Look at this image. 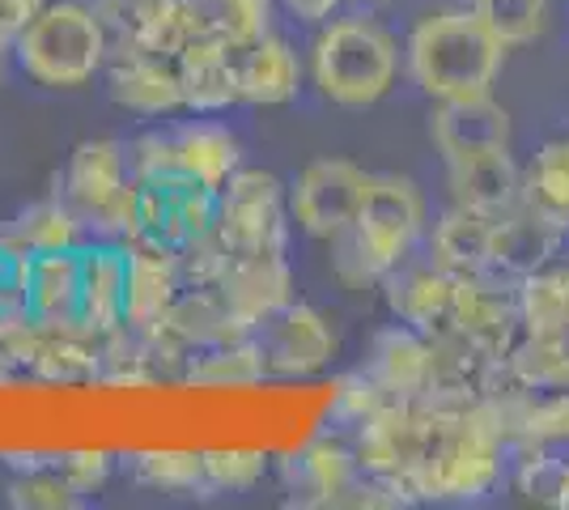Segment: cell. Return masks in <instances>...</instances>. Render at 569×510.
Returning a JSON list of instances; mask_svg holds the SVG:
<instances>
[{"label": "cell", "instance_id": "obj_13", "mask_svg": "<svg viewBox=\"0 0 569 510\" xmlns=\"http://www.w3.org/2000/svg\"><path fill=\"white\" fill-rule=\"evenodd\" d=\"M387 400H426L433 383V344L429 332L408 323H387L366 340V353L357 366Z\"/></svg>", "mask_w": 569, "mask_h": 510}, {"label": "cell", "instance_id": "obj_1", "mask_svg": "<svg viewBox=\"0 0 569 510\" xmlns=\"http://www.w3.org/2000/svg\"><path fill=\"white\" fill-rule=\"evenodd\" d=\"M506 43L472 9H442L412 26L403 43V64L412 86L426 98H472L493 94L501 69H506Z\"/></svg>", "mask_w": 569, "mask_h": 510}, {"label": "cell", "instance_id": "obj_24", "mask_svg": "<svg viewBox=\"0 0 569 510\" xmlns=\"http://www.w3.org/2000/svg\"><path fill=\"white\" fill-rule=\"evenodd\" d=\"M123 293H128V243L90 239L81 247V328L98 337L123 328Z\"/></svg>", "mask_w": 569, "mask_h": 510}, {"label": "cell", "instance_id": "obj_15", "mask_svg": "<svg viewBox=\"0 0 569 510\" xmlns=\"http://www.w3.org/2000/svg\"><path fill=\"white\" fill-rule=\"evenodd\" d=\"M510 111L493 94L442 98L429 111V141L442 153V167L489 149H510Z\"/></svg>", "mask_w": 569, "mask_h": 510}, {"label": "cell", "instance_id": "obj_42", "mask_svg": "<svg viewBox=\"0 0 569 510\" xmlns=\"http://www.w3.org/2000/svg\"><path fill=\"white\" fill-rule=\"evenodd\" d=\"M56 468L64 472V481H69L81 498H94V493H102L107 481H111L116 460H111V451H102V447H77V451H60V456H56Z\"/></svg>", "mask_w": 569, "mask_h": 510}, {"label": "cell", "instance_id": "obj_17", "mask_svg": "<svg viewBox=\"0 0 569 510\" xmlns=\"http://www.w3.org/2000/svg\"><path fill=\"white\" fill-rule=\"evenodd\" d=\"M569 243V221L552 218L545 209L519 200L510 213L493 221V272L501 277H527L557 264Z\"/></svg>", "mask_w": 569, "mask_h": 510}, {"label": "cell", "instance_id": "obj_2", "mask_svg": "<svg viewBox=\"0 0 569 510\" xmlns=\"http://www.w3.org/2000/svg\"><path fill=\"white\" fill-rule=\"evenodd\" d=\"M433 409V404H429ZM438 430L426 463L412 477V502H485L510 472V447L480 417V409H433Z\"/></svg>", "mask_w": 569, "mask_h": 510}, {"label": "cell", "instance_id": "obj_26", "mask_svg": "<svg viewBox=\"0 0 569 510\" xmlns=\"http://www.w3.org/2000/svg\"><path fill=\"white\" fill-rule=\"evenodd\" d=\"M493 221L476 209L451 204L442 218L426 230V256L442 264L451 277H476L493 268Z\"/></svg>", "mask_w": 569, "mask_h": 510}, {"label": "cell", "instance_id": "obj_19", "mask_svg": "<svg viewBox=\"0 0 569 510\" xmlns=\"http://www.w3.org/2000/svg\"><path fill=\"white\" fill-rule=\"evenodd\" d=\"M183 290L179 272V251L158 243L132 239L128 243V293H123V328L132 332H158L167 323L174 298Z\"/></svg>", "mask_w": 569, "mask_h": 510}, {"label": "cell", "instance_id": "obj_5", "mask_svg": "<svg viewBox=\"0 0 569 510\" xmlns=\"http://www.w3.org/2000/svg\"><path fill=\"white\" fill-rule=\"evenodd\" d=\"M289 183L272 170L242 167L217 192V239L230 247V256L242 251H289Z\"/></svg>", "mask_w": 569, "mask_h": 510}, {"label": "cell", "instance_id": "obj_10", "mask_svg": "<svg viewBox=\"0 0 569 510\" xmlns=\"http://www.w3.org/2000/svg\"><path fill=\"white\" fill-rule=\"evenodd\" d=\"M260 344L263 370L277 379H310L323 374L340 353V337H336L332 319L319 307H310L302 298L284 302L277 316H268L251 332Z\"/></svg>", "mask_w": 569, "mask_h": 510}, {"label": "cell", "instance_id": "obj_49", "mask_svg": "<svg viewBox=\"0 0 569 510\" xmlns=\"http://www.w3.org/2000/svg\"><path fill=\"white\" fill-rule=\"evenodd\" d=\"M557 510H569V477H566V489H561V507Z\"/></svg>", "mask_w": 569, "mask_h": 510}, {"label": "cell", "instance_id": "obj_22", "mask_svg": "<svg viewBox=\"0 0 569 510\" xmlns=\"http://www.w3.org/2000/svg\"><path fill=\"white\" fill-rule=\"evenodd\" d=\"M447 188H451V204L476 209L485 218H501L522 200V167L510 149L472 153V158L447 162Z\"/></svg>", "mask_w": 569, "mask_h": 510}, {"label": "cell", "instance_id": "obj_35", "mask_svg": "<svg viewBox=\"0 0 569 510\" xmlns=\"http://www.w3.org/2000/svg\"><path fill=\"white\" fill-rule=\"evenodd\" d=\"M522 200L569 221V137L545 141L522 170Z\"/></svg>", "mask_w": 569, "mask_h": 510}, {"label": "cell", "instance_id": "obj_16", "mask_svg": "<svg viewBox=\"0 0 569 510\" xmlns=\"http://www.w3.org/2000/svg\"><path fill=\"white\" fill-rule=\"evenodd\" d=\"M107 94L132 116H174L183 111L179 60L158 51H111L107 60Z\"/></svg>", "mask_w": 569, "mask_h": 510}, {"label": "cell", "instance_id": "obj_44", "mask_svg": "<svg viewBox=\"0 0 569 510\" xmlns=\"http://www.w3.org/2000/svg\"><path fill=\"white\" fill-rule=\"evenodd\" d=\"M26 277H30V256H22L9 239H0V316L26 311Z\"/></svg>", "mask_w": 569, "mask_h": 510}, {"label": "cell", "instance_id": "obj_48", "mask_svg": "<svg viewBox=\"0 0 569 510\" xmlns=\"http://www.w3.org/2000/svg\"><path fill=\"white\" fill-rule=\"evenodd\" d=\"M9 51H13V43H4V39H0V69H4V56H9Z\"/></svg>", "mask_w": 569, "mask_h": 510}, {"label": "cell", "instance_id": "obj_31", "mask_svg": "<svg viewBox=\"0 0 569 510\" xmlns=\"http://www.w3.org/2000/svg\"><path fill=\"white\" fill-rule=\"evenodd\" d=\"M183 379H188L191 388L226 391V388H256V383L268 379V370H263L256 337H242L191 353L188 366H183Z\"/></svg>", "mask_w": 569, "mask_h": 510}, {"label": "cell", "instance_id": "obj_18", "mask_svg": "<svg viewBox=\"0 0 569 510\" xmlns=\"http://www.w3.org/2000/svg\"><path fill=\"white\" fill-rule=\"evenodd\" d=\"M382 307L391 319H400L408 328L438 332L442 323H451L455 307V277L442 264H433L429 256H408L379 281Z\"/></svg>", "mask_w": 569, "mask_h": 510}, {"label": "cell", "instance_id": "obj_41", "mask_svg": "<svg viewBox=\"0 0 569 510\" xmlns=\"http://www.w3.org/2000/svg\"><path fill=\"white\" fill-rule=\"evenodd\" d=\"M382 404H391L387 396H382L361 370H353V374H340L332 388V417L345 426V430H357L361 421L370 413H379Z\"/></svg>", "mask_w": 569, "mask_h": 510}, {"label": "cell", "instance_id": "obj_23", "mask_svg": "<svg viewBox=\"0 0 569 510\" xmlns=\"http://www.w3.org/2000/svg\"><path fill=\"white\" fill-rule=\"evenodd\" d=\"M128 179H132V170H128V146L116 141V137H98V141H81V146L72 149L56 196L86 226V218L94 213L98 204H107Z\"/></svg>", "mask_w": 569, "mask_h": 510}, {"label": "cell", "instance_id": "obj_7", "mask_svg": "<svg viewBox=\"0 0 569 510\" xmlns=\"http://www.w3.org/2000/svg\"><path fill=\"white\" fill-rule=\"evenodd\" d=\"M433 430H438V413L426 400H391L379 413L366 417L349 442H353V456L366 472L396 481L412 498V477L426 463Z\"/></svg>", "mask_w": 569, "mask_h": 510}, {"label": "cell", "instance_id": "obj_38", "mask_svg": "<svg viewBox=\"0 0 569 510\" xmlns=\"http://www.w3.org/2000/svg\"><path fill=\"white\" fill-rule=\"evenodd\" d=\"M268 451L260 447H209L204 451V477L209 493H247L268 477Z\"/></svg>", "mask_w": 569, "mask_h": 510}, {"label": "cell", "instance_id": "obj_32", "mask_svg": "<svg viewBox=\"0 0 569 510\" xmlns=\"http://www.w3.org/2000/svg\"><path fill=\"white\" fill-rule=\"evenodd\" d=\"M522 337H561L569 332V264H548L519 277Z\"/></svg>", "mask_w": 569, "mask_h": 510}, {"label": "cell", "instance_id": "obj_8", "mask_svg": "<svg viewBox=\"0 0 569 510\" xmlns=\"http://www.w3.org/2000/svg\"><path fill=\"white\" fill-rule=\"evenodd\" d=\"M111 51H158L174 56L213 34L204 0H90Z\"/></svg>", "mask_w": 569, "mask_h": 510}, {"label": "cell", "instance_id": "obj_6", "mask_svg": "<svg viewBox=\"0 0 569 510\" xmlns=\"http://www.w3.org/2000/svg\"><path fill=\"white\" fill-rule=\"evenodd\" d=\"M349 230L361 243V251L370 256V264L379 268V277H387L426 239V196L417 192V183L403 179V174H370L361 213Z\"/></svg>", "mask_w": 569, "mask_h": 510}, {"label": "cell", "instance_id": "obj_28", "mask_svg": "<svg viewBox=\"0 0 569 510\" xmlns=\"http://www.w3.org/2000/svg\"><path fill=\"white\" fill-rule=\"evenodd\" d=\"M238 86H242V102L251 107H284L302 90V60L272 30L268 39L238 51Z\"/></svg>", "mask_w": 569, "mask_h": 510}, {"label": "cell", "instance_id": "obj_11", "mask_svg": "<svg viewBox=\"0 0 569 510\" xmlns=\"http://www.w3.org/2000/svg\"><path fill=\"white\" fill-rule=\"evenodd\" d=\"M217 226V192L196 183L188 170H170L141 183V226L137 239L158 247H188Z\"/></svg>", "mask_w": 569, "mask_h": 510}, {"label": "cell", "instance_id": "obj_43", "mask_svg": "<svg viewBox=\"0 0 569 510\" xmlns=\"http://www.w3.org/2000/svg\"><path fill=\"white\" fill-rule=\"evenodd\" d=\"M128 170L137 183H149L158 174L179 170V149H174V128L167 132H141L132 146H128Z\"/></svg>", "mask_w": 569, "mask_h": 510}, {"label": "cell", "instance_id": "obj_47", "mask_svg": "<svg viewBox=\"0 0 569 510\" xmlns=\"http://www.w3.org/2000/svg\"><path fill=\"white\" fill-rule=\"evenodd\" d=\"M345 4H361V9H375V4H382V0H345Z\"/></svg>", "mask_w": 569, "mask_h": 510}, {"label": "cell", "instance_id": "obj_29", "mask_svg": "<svg viewBox=\"0 0 569 510\" xmlns=\"http://www.w3.org/2000/svg\"><path fill=\"white\" fill-rule=\"evenodd\" d=\"M174 149H179V170H188L196 183L221 192L238 170H242V146L238 137L217 120H191L174 128Z\"/></svg>", "mask_w": 569, "mask_h": 510}, {"label": "cell", "instance_id": "obj_39", "mask_svg": "<svg viewBox=\"0 0 569 510\" xmlns=\"http://www.w3.org/2000/svg\"><path fill=\"white\" fill-rule=\"evenodd\" d=\"M86 498L64 481V472L56 463L43 468H26L9 481V507L18 510H72L81 507Z\"/></svg>", "mask_w": 569, "mask_h": 510}, {"label": "cell", "instance_id": "obj_40", "mask_svg": "<svg viewBox=\"0 0 569 510\" xmlns=\"http://www.w3.org/2000/svg\"><path fill=\"white\" fill-rule=\"evenodd\" d=\"M230 268V247L217 239V226L209 234L191 239L188 247H179V272H183V286H221Z\"/></svg>", "mask_w": 569, "mask_h": 510}, {"label": "cell", "instance_id": "obj_25", "mask_svg": "<svg viewBox=\"0 0 569 510\" xmlns=\"http://www.w3.org/2000/svg\"><path fill=\"white\" fill-rule=\"evenodd\" d=\"M26 316L43 328L81 323V247L30 256Z\"/></svg>", "mask_w": 569, "mask_h": 510}, {"label": "cell", "instance_id": "obj_30", "mask_svg": "<svg viewBox=\"0 0 569 510\" xmlns=\"http://www.w3.org/2000/svg\"><path fill=\"white\" fill-rule=\"evenodd\" d=\"M0 239L18 247L22 256H48V251H72V247L90 243V230L72 213L60 196L26 204L13 221L0 226Z\"/></svg>", "mask_w": 569, "mask_h": 510}, {"label": "cell", "instance_id": "obj_14", "mask_svg": "<svg viewBox=\"0 0 569 510\" xmlns=\"http://www.w3.org/2000/svg\"><path fill=\"white\" fill-rule=\"evenodd\" d=\"M357 477H361V463L353 456V442H340V438H310L302 451H293L281 463L289 507L307 510L345 507Z\"/></svg>", "mask_w": 569, "mask_h": 510}, {"label": "cell", "instance_id": "obj_9", "mask_svg": "<svg viewBox=\"0 0 569 510\" xmlns=\"http://www.w3.org/2000/svg\"><path fill=\"white\" fill-rule=\"evenodd\" d=\"M366 188L370 170H361L349 158H319L289 183V218L302 234L332 243L357 221Z\"/></svg>", "mask_w": 569, "mask_h": 510}, {"label": "cell", "instance_id": "obj_45", "mask_svg": "<svg viewBox=\"0 0 569 510\" xmlns=\"http://www.w3.org/2000/svg\"><path fill=\"white\" fill-rule=\"evenodd\" d=\"M48 0H0V39L13 43L26 26L43 13Z\"/></svg>", "mask_w": 569, "mask_h": 510}, {"label": "cell", "instance_id": "obj_33", "mask_svg": "<svg viewBox=\"0 0 569 510\" xmlns=\"http://www.w3.org/2000/svg\"><path fill=\"white\" fill-rule=\"evenodd\" d=\"M132 477L158 493H209L204 451L196 447H149L132 456Z\"/></svg>", "mask_w": 569, "mask_h": 510}, {"label": "cell", "instance_id": "obj_46", "mask_svg": "<svg viewBox=\"0 0 569 510\" xmlns=\"http://www.w3.org/2000/svg\"><path fill=\"white\" fill-rule=\"evenodd\" d=\"M289 18H298L302 26H328L340 13L345 0H277Z\"/></svg>", "mask_w": 569, "mask_h": 510}, {"label": "cell", "instance_id": "obj_20", "mask_svg": "<svg viewBox=\"0 0 569 510\" xmlns=\"http://www.w3.org/2000/svg\"><path fill=\"white\" fill-rule=\"evenodd\" d=\"M217 290L230 302V311L256 332L263 319L277 316L284 302H293V264L284 251H242L230 256V268Z\"/></svg>", "mask_w": 569, "mask_h": 510}, {"label": "cell", "instance_id": "obj_21", "mask_svg": "<svg viewBox=\"0 0 569 510\" xmlns=\"http://www.w3.org/2000/svg\"><path fill=\"white\" fill-rule=\"evenodd\" d=\"M179 86H183V111L191 116H221L242 102L238 86V48L221 34H204L179 51Z\"/></svg>", "mask_w": 569, "mask_h": 510}, {"label": "cell", "instance_id": "obj_27", "mask_svg": "<svg viewBox=\"0 0 569 510\" xmlns=\"http://www.w3.org/2000/svg\"><path fill=\"white\" fill-rule=\"evenodd\" d=\"M98 370H102V337L98 332L81 328V323H64V328L39 323V344H34L26 379L77 388V383H98Z\"/></svg>", "mask_w": 569, "mask_h": 510}, {"label": "cell", "instance_id": "obj_37", "mask_svg": "<svg viewBox=\"0 0 569 510\" xmlns=\"http://www.w3.org/2000/svg\"><path fill=\"white\" fill-rule=\"evenodd\" d=\"M204 9H209L213 34L234 43L238 51L268 39L277 22V0H204Z\"/></svg>", "mask_w": 569, "mask_h": 510}, {"label": "cell", "instance_id": "obj_36", "mask_svg": "<svg viewBox=\"0 0 569 510\" xmlns=\"http://www.w3.org/2000/svg\"><path fill=\"white\" fill-rule=\"evenodd\" d=\"M468 9L498 34L506 48L536 43L548 22V0H468Z\"/></svg>", "mask_w": 569, "mask_h": 510}, {"label": "cell", "instance_id": "obj_34", "mask_svg": "<svg viewBox=\"0 0 569 510\" xmlns=\"http://www.w3.org/2000/svg\"><path fill=\"white\" fill-rule=\"evenodd\" d=\"M501 366L515 383L531 391L569 388V332H561V337H522Z\"/></svg>", "mask_w": 569, "mask_h": 510}, {"label": "cell", "instance_id": "obj_12", "mask_svg": "<svg viewBox=\"0 0 569 510\" xmlns=\"http://www.w3.org/2000/svg\"><path fill=\"white\" fill-rule=\"evenodd\" d=\"M451 328H459L468 340H476L485 353L498 362L510 358V349L522 340L519 316V281L501 272H476V277H455V307Z\"/></svg>", "mask_w": 569, "mask_h": 510}, {"label": "cell", "instance_id": "obj_3", "mask_svg": "<svg viewBox=\"0 0 569 510\" xmlns=\"http://www.w3.org/2000/svg\"><path fill=\"white\" fill-rule=\"evenodd\" d=\"M310 77L328 102L349 107V111H366L396 90L400 43L387 26H379L366 13L332 18L315 39Z\"/></svg>", "mask_w": 569, "mask_h": 510}, {"label": "cell", "instance_id": "obj_4", "mask_svg": "<svg viewBox=\"0 0 569 510\" xmlns=\"http://www.w3.org/2000/svg\"><path fill=\"white\" fill-rule=\"evenodd\" d=\"M13 56L34 86L81 90L107 73L111 39L90 0H48L43 13L13 39Z\"/></svg>", "mask_w": 569, "mask_h": 510}]
</instances>
